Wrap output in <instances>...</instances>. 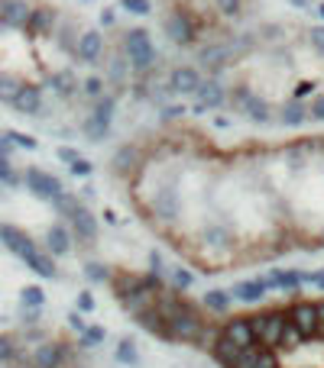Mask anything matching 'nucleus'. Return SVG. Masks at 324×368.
Wrapping results in <instances>:
<instances>
[{
	"label": "nucleus",
	"mask_w": 324,
	"mask_h": 368,
	"mask_svg": "<svg viewBox=\"0 0 324 368\" xmlns=\"http://www.w3.org/2000/svg\"><path fill=\"white\" fill-rule=\"evenodd\" d=\"M250 45H253V39H247V36H224V39H214V43H207L198 49V65H201L205 72L217 74L221 68L237 62Z\"/></svg>",
	"instance_id": "nucleus-1"
},
{
	"label": "nucleus",
	"mask_w": 324,
	"mask_h": 368,
	"mask_svg": "<svg viewBox=\"0 0 324 368\" xmlns=\"http://www.w3.org/2000/svg\"><path fill=\"white\" fill-rule=\"evenodd\" d=\"M123 55H127L130 68L136 74L152 72L156 65V45H152V36L146 30H130L123 36Z\"/></svg>",
	"instance_id": "nucleus-2"
},
{
	"label": "nucleus",
	"mask_w": 324,
	"mask_h": 368,
	"mask_svg": "<svg viewBox=\"0 0 324 368\" xmlns=\"http://www.w3.org/2000/svg\"><path fill=\"white\" fill-rule=\"evenodd\" d=\"M250 326H253L256 346L276 349V346H282V333H285V326H289V316H285V310H270V314L250 316Z\"/></svg>",
	"instance_id": "nucleus-3"
},
{
	"label": "nucleus",
	"mask_w": 324,
	"mask_h": 368,
	"mask_svg": "<svg viewBox=\"0 0 324 368\" xmlns=\"http://www.w3.org/2000/svg\"><path fill=\"white\" fill-rule=\"evenodd\" d=\"M227 100L237 107V110L247 116V120L259 123V127H263V123H270V113H272L270 104H266V100H263L259 94H253L247 85H237V87H234V94H227Z\"/></svg>",
	"instance_id": "nucleus-4"
},
{
	"label": "nucleus",
	"mask_w": 324,
	"mask_h": 368,
	"mask_svg": "<svg viewBox=\"0 0 324 368\" xmlns=\"http://www.w3.org/2000/svg\"><path fill=\"white\" fill-rule=\"evenodd\" d=\"M162 30L169 36V43L175 45H194V39H198V26L188 10H169V17L162 20Z\"/></svg>",
	"instance_id": "nucleus-5"
},
{
	"label": "nucleus",
	"mask_w": 324,
	"mask_h": 368,
	"mask_svg": "<svg viewBox=\"0 0 324 368\" xmlns=\"http://www.w3.org/2000/svg\"><path fill=\"white\" fill-rule=\"evenodd\" d=\"M289 314V323L302 333L305 339H314L321 333V323H318V304H308V301H295V304L285 310Z\"/></svg>",
	"instance_id": "nucleus-6"
},
{
	"label": "nucleus",
	"mask_w": 324,
	"mask_h": 368,
	"mask_svg": "<svg viewBox=\"0 0 324 368\" xmlns=\"http://www.w3.org/2000/svg\"><path fill=\"white\" fill-rule=\"evenodd\" d=\"M23 181L30 184V191L36 194V197L43 200H55L59 194H62V181L55 178V175H49V171H39V169H26V175H23Z\"/></svg>",
	"instance_id": "nucleus-7"
},
{
	"label": "nucleus",
	"mask_w": 324,
	"mask_h": 368,
	"mask_svg": "<svg viewBox=\"0 0 324 368\" xmlns=\"http://www.w3.org/2000/svg\"><path fill=\"white\" fill-rule=\"evenodd\" d=\"M221 339L234 343L237 349H250L256 346V336H253V326H250V316H234L221 326Z\"/></svg>",
	"instance_id": "nucleus-8"
},
{
	"label": "nucleus",
	"mask_w": 324,
	"mask_h": 368,
	"mask_svg": "<svg viewBox=\"0 0 324 368\" xmlns=\"http://www.w3.org/2000/svg\"><path fill=\"white\" fill-rule=\"evenodd\" d=\"M201 81H205L201 72L192 68V65H179V68L169 72V91H175V94H194L201 87Z\"/></svg>",
	"instance_id": "nucleus-9"
},
{
	"label": "nucleus",
	"mask_w": 324,
	"mask_h": 368,
	"mask_svg": "<svg viewBox=\"0 0 324 368\" xmlns=\"http://www.w3.org/2000/svg\"><path fill=\"white\" fill-rule=\"evenodd\" d=\"M75 55L85 65H97V62H101V55H104V32H101V30H85L81 36H78Z\"/></svg>",
	"instance_id": "nucleus-10"
},
{
	"label": "nucleus",
	"mask_w": 324,
	"mask_h": 368,
	"mask_svg": "<svg viewBox=\"0 0 324 368\" xmlns=\"http://www.w3.org/2000/svg\"><path fill=\"white\" fill-rule=\"evenodd\" d=\"M152 210H156V217H159V220L175 223L179 217H182V200H179V191H175V188H162V191H156Z\"/></svg>",
	"instance_id": "nucleus-11"
},
{
	"label": "nucleus",
	"mask_w": 324,
	"mask_h": 368,
	"mask_svg": "<svg viewBox=\"0 0 324 368\" xmlns=\"http://www.w3.org/2000/svg\"><path fill=\"white\" fill-rule=\"evenodd\" d=\"M55 23H59V10L49 7V3H43V7H32L26 32H30L32 39H39V36H49V32L55 30Z\"/></svg>",
	"instance_id": "nucleus-12"
},
{
	"label": "nucleus",
	"mask_w": 324,
	"mask_h": 368,
	"mask_svg": "<svg viewBox=\"0 0 324 368\" xmlns=\"http://www.w3.org/2000/svg\"><path fill=\"white\" fill-rule=\"evenodd\" d=\"M32 7L26 0H0V23L10 30H26Z\"/></svg>",
	"instance_id": "nucleus-13"
},
{
	"label": "nucleus",
	"mask_w": 324,
	"mask_h": 368,
	"mask_svg": "<svg viewBox=\"0 0 324 368\" xmlns=\"http://www.w3.org/2000/svg\"><path fill=\"white\" fill-rule=\"evenodd\" d=\"M194 97H198L194 104H201L205 110H211V107H224L227 104V87L221 85L217 78H205V81H201V87L194 91Z\"/></svg>",
	"instance_id": "nucleus-14"
},
{
	"label": "nucleus",
	"mask_w": 324,
	"mask_h": 368,
	"mask_svg": "<svg viewBox=\"0 0 324 368\" xmlns=\"http://www.w3.org/2000/svg\"><path fill=\"white\" fill-rule=\"evenodd\" d=\"M13 107H17V113H23V116H39L43 113V91L36 85H23L17 100H13Z\"/></svg>",
	"instance_id": "nucleus-15"
},
{
	"label": "nucleus",
	"mask_w": 324,
	"mask_h": 368,
	"mask_svg": "<svg viewBox=\"0 0 324 368\" xmlns=\"http://www.w3.org/2000/svg\"><path fill=\"white\" fill-rule=\"evenodd\" d=\"M110 165H114L117 175H133V171H140V165H143L140 149L136 146H120L117 152H114V158H110Z\"/></svg>",
	"instance_id": "nucleus-16"
},
{
	"label": "nucleus",
	"mask_w": 324,
	"mask_h": 368,
	"mask_svg": "<svg viewBox=\"0 0 324 368\" xmlns=\"http://www.w3.org/2000/svg\"><path fill=\"white\" fill-rule=\"evenodd\" d=\"M68 223H72V230H75L78 239H94L97 236V223H94V213L88 210V207H78L72 217H68Z\"/></svg>",
	"instance_id": "nucleus-17"
},
{
	"label": "nucleus",
	"mask_w": 324,
	"mask_h": 368,
	"mask_svg": "<svg viewBox=\"0 0 324 368\" xmlns=\"http://www.w3.org/2000/svg\"><path fill=\"white\" fill-rule=\"evenodd\" d=\"M130 62H127V55H114L108 62V81H110V87H127L130 85Z\"/></svg>",
	"instance_id": "nucleus-18"
},
{
	"label": "nucleus",
	"mask_w": 324,
	"mask_h": 368,
	"mask_svg": "<svg viewBox=\"0 0 324 368\" xmlns=\"http://www.w3.org/2000/svg\"><path fill=\"white\" fill-rule=\"evenodd\" d=\"M49 87H52L59 97H75V91H78L81 85H78V78L68 72V68H62V72L49 74Z\"/></svg>",
	"instance_id": "nucleus-19"
},
{
	"label": "nucleus",
	"mask_w": 324,
	"mask_h": 368,
	"mask_svg": "<svg viewBox=\"0 0 324 368\" xmlns=\"http://www.w3.org/2000/svg\"><path fill=\"white\" fill-rule=\"evenodd\" d=\"M305 120H308V107H305V100H289V104L279 110L282 127H302Z\"/></svg>",
	"instance_id": "nucleus-20"
},
{
	"label": "nucleus",
	"mask_w": 324,
	"mask_h": 368,
	"mask_svg": "<svg viewBox=\"0 0 324 368\" xmlns=\"http://www.w3.org/2000/svg\"><path fill=\"white\" fill-rule=\"evenodd\" d=\"M68 239H72V236H68V230L55 223V226H49V232H45V249H49L52 255H65V252H68V246H72Z\"/></svg>",
	"instance_id": "nucleus-21"
},
{
	"label": "nucleus",
	"mask_w": 324,
	"mask_h": 368,
	"mask_svg": "<svg viewBox=\"0 0 324 368\" xmlns=\"http://www.w3.org/2000/svg\"><path fill=\"white\" fill-rule=\"evenodd\" d=\"M263 294H266V281H240L237 288L230 291V297H237L243 304H253V301H259Z\"/></svg>",
	"instance_id": "nucleus-22"
},
{
	"label": "nucleus",
	"mask_w": 324,
	"mask_h": 368,
	"mask_svg": "<svg viewBox=\"0 0 324 368\" xmlns=\"http://www.w3.org/2000/svg\"><path fill=\"white\" fill-rule=\"evenodd\" d=\"M81 133H85V139H91V142H101V139H108L110 123H104V120L94 113H88L85 123H81Z\"/></svg>",
	"instance_id": "nucleus-23"
},
{
	"label": "nucleus",
	"mask_w": 324,
	"mask_h": 368,
	"mask_svg": "<svg viewBox=\"0 0 324 368\" xmlns=\"http://www.w3.org/2000/svg\"><path fill=\"white\" fill-rule=\"evenodd\" d=\"M20 87H23V81L17 78V74L0 72V100H3V104H13L17 94H20Z\"/></svg>",
	"instance_id": "nucleus-24"
},
{
	"label": "nucleus",
	"mask_w": 324,
	"mask_h": 368,
	"mask_svg": "<svg viewBox=\"0 0 324 368\" xmlns=\"http://www.w3.org/2000/svg\"><path fill=\"white\" fill-rule=\"evenodd\" d=\"M230 301H234L230 291H207L205 294V307L207 310H214V314H224L227 307H230Z\"/></svg>",
	"instance_id": "nucleus-25"
},
{
	"label": "nucleus",
	"mask_w": 324,
	"mask_h": 368,
	"mask_svg": "<svg viewBox=\"0 0 324 368\" xmlns=\"http://www.w3.org/2000/svg\"><path fill=\"white\" fill-rule=\"evenodd\" d=\"M114 110H117V97L104 94V97H97V100H94V110H91V113L101 116L104 123H110V120H114Z\"/></svg>",
	"instance_id": "nucleus-26"
},
{
	"label": "nucleus",
	"mask_w": 324,
	"mask_h": 368,
	"mask_svg": "<svg viewBox=\"0 0 324 368\" xmlns=\"http://www.w3.org/2000/svg\"><path fill=\"white\" fill-rule=\"evenodd\" d=\"M3 139H7L10 146L26 149V152H36V149H39V142H36L30 133H17V129H7V133H3Z\"/></svg>",
	"instance_id": "nucleus-27"
},
{
	"label": "nucleus",
	"mask_w": 324,
	"mask_h": 368,
	"mask_svg": "<svg viewBox=\"0 0 324 368\" xmlns=\"http://www.w3.org/2000/svg\"><path fill=\"white\" fill-rule=\"evenodd\" d=\"M0 181H3V184H7V188H20V171L13 169L10 165V158L7 155H0Z\"/></svg>",
	"instance_id": "nucleus-28"
},
{
	"label": "nucleus",
	"mask_w": 324,
	"mask_h": 368,
	"mask_svg": "<svg viewBox=\"0 0 324 368\" xmlns=\"http://www.w3.org/2000/svg\"><path fill=\"white\" fill-rule=\"evenodd\" d=\"M52 204H55V210L62 213V217H72V213H75L78 207H81V200H78L75 194H65V191H62V194H59V197L52 200Z\"/></svg>",
	"instance_id": "nucleus-29"
},
{
	"label": "nucleus",
	"mask_w": 324,
	"mask_h": 368,
	"mask_svg": "<svg viewBox=\"0 0 324 368\" xmlns=\"http://www.w3.org/2000/svg\"><path fill=\"white\" fill-rule=\"evenodd\" d=\"M120 10L133 13V17H146L152 10V0H120Z\"/></svg>",
	"instance_id": "nucleus-30"
},
{
	"label": "nucleus",
	"mask_w": 324,
	"mask_h": 368,
	"mask_svg": "<svg viewBox=\"0 0 324 368\" xmlns=\"http://www.w3.org/2000/svg\"><path fill=\"white\" fill-rule=\"evenodd\" d=\"M81 91H85V97L97 100V97H104V81H101L97 74H91V78H85V81H81Z\"/></svg>",
	"instance_id": "nucleus-31"
},
{
	"label": "nucleus",
	"mask_w": 324,
	"mask_h": 368,
	"mask_svg": "<svg viewBox=\"0 0 324 368\" xmlns=\"http://www.w3.org/2000/svg\"><path fill=\"white\" fill-rule=\"evenodd\" d=\"M59 45H62L65 52H75V49H78L75 26H72V23H68V26H62V32H59Z\"/></svg>",
	"instance_id": "nucleus-32"
},
{
	"label": "nucleus",
	"mask_w": 324,
	"mask_h": 368,
	"mask_svg": "<svg viewBox=\"0 0 324 368\" xmlns=\"http://www.w3.org/2000/svg\"><path fill=\"white\" fill-rule=\"evenodd\" d=\"M85 274L91 278V281H108V278H110L108 265H101V262H88L85 265Z\"/></svg>",
	"instance_id": "nucleus-33"
},
{
	"label": "nucleus",
	"mask_w": 324,
	"mask_h": 368,
	"mask_svg": "<svg viewBox=\"0 0 324 368\" xmlns=\"http://www.w3.org/2000/svg\"><path fill=\"white\" fill-rule=\"evenodd\" d=\"M308 45H312L318 55H324V23H321V26H312V30H308Z\"/></svg>",
	"instance_id": "nucleus-34"
},
{
	"label": "nucleus",
	"mask_w": 324,
	"mask_h": 368,
	"mask_svg": "<svg viewBox=\"0 0 324 368\" xmlns=\"http://www.w3.org/2000/svg\"><path fill=\"white\" fill-rule=\"evenodd\" d=\"M211 3L221 17H237L240 13V0H211Z\"/></svg>",
	"instance_id": "nucleus-35"
},
{
	"label": "nucleus",
	"mask_w": 324,
	"mask_h": 368,
	"mask_svg": "<svg viewBox=\"0 0 324 368\" xmlns=\"http://www.w3.org/2000/svg\"><path fill=\"white\" fill-rule=\"evenodd\" d=\"M182 116H185V107L182 104H169V107H162L159 120H162V123H175V120H182Z\"/></svg>",
	"instance_id": "nucleus-36"
},
{
	"label": "nucleus",
	"mask_w": 324,
	"mask_h": 368,
	"mask_svg": "<svg viewBox=\"0 0 324 368\" xmlns=\"http://www.w3.org/2000/svg\"><path fill=\"white\" fill-rule=\"evenodd\" d=\"M117 358H120V362H130V365L136 362V349H133V339H123V343H120V346H117Z\"/></svg>",
	"instance_id": "nucleus-37"
},
{
	"label": "nucleus",
	"mask_w": 324,
	"mask_h": 368,
	"mask_svg": "<svg viewBox=\"0 0 324 368\" xmlns=\"http://www.w3.org/2000/svg\"><path fill=\"white\" fill-rule=\"evenodd\" d=\"M308 120H318V123H324V94H314V100L308 104Z\"/></svg>",
	"instance_id": "nucleus-38"
},
{
	"label": "nucleus",
	"mask_w": 324,
	"mask_h": 368,
	"mask_svg": "<svg viewBox=\"0 0 324 368\" xmlns=\"http://www.w3.org/2000/svg\"><path fill=\"white\" fill-rule=\"evenodd\" d=\"M68 171H72L75 178H88V175L94 171V165H91L88 158H78V162H72V165H68Z\"/></svg>",
	"instance_id": "nucleus-39"
},
{
	"label": "nucleus",
	"mask_w": 324,
	"mask_h": 368,
	"mask_svg": "<svg viewBox=\"0 0 324 368\" xmlns=\"http://www.w3.org/2000/svg\"><path fill=\"white\" fill-rule=\"evenodd\" d=\"M314 81H298V85H295V91H292V100H305V97H312L314 94Z\"/></svg>",
	"instance_id": "nucleus-40"
},
{
	"label": "nucleus",
	"mask_w": 324,
	"mask_h": 368,
	"mask_svg": "<svg viewBox=\"0 0 324 368\" xmlns=\"http://www.w3.org/2000/svg\"><path fill=\"white\" fill-rule=\"evenodd\" d=\"M55 155H59V162L72 165V162H78V158H81V152H78V149H72V146H59V149H55Z\"/></svg>",
	"instance_id": "nucleus-41"
},
{
	"label": "nucleus",
	"mask_w": 324,
	"mask_h": 368,
	"mask_svg": "<svg viewBox=\"0 0 324 368\" xmlns=\"http://www.w3.org/2000/svg\"><path fill=\"white\" fill-rule=\"evenodd\" d=\"M23 304L26 307H43V291H39V288H26V291H23Z\"/></svg>",
	"instance_id": "nucleus-42"
},
{
	"label": "nucleus",
	"mask_w": 324,
	"mask_h": 368,
	"mask_svg": "<svg viewBox=\"0 0 324 368\" xmlns=\"http://www.w3.org/2000/svg\"><path fill=\"white\" fill-rule=\"evenodd\" d=\"M172 284H175V291H185L192 284V274L185 272V268H172Z\"/></svg>",
	"instance_id": "nucleus-43"
},
{
	"label": "nucleus",
	"mask_w": 324,
	"mask_h": 368,
	"mask_svg": "<svg viewBox=\"0 0 324 368\" xmlns=\"http://www.w3.org/2000/svg\"><path fill=\"white\" fill-rule=\"evenodd\" d=\"M104 339V329L101 326H91V329H85V339H81V346H97Z\"/></svg>",
	"instance_id": "nucleus-44"
},
{
	"label": "nucleus",
	"mask_w": 324,
	"mask_h": 368,
	"mask_svg": "<svg viewBox=\"0 0 324 368\" xmlns=\"http://www.w3.org/2000/svg\"><path fill=\"white\" fill-rule=\"evenodd\" d=\"M78 310H94V297H91V294H78Z\"/></svg>",
	"instance_id": "nucleus-45"
},
{
	"label": "nucleus",
	"mask_w": 324,
	"mask_h": 368,
	"mask_svg": "<svg viewBox=\"0 0 324 368\" xmlns=\"http://www.w3.org/2000/svg\"><path fill=\"white\" fill-rule=\"evenodd\" d=\"M114 20H117V13H114V10H104V13H101V23H104V26H114Z\"/></svg>",
	"instance_id": "nucleus-46"
},
{
	"label": "nucleus",
	"mask_w": 324,
	"mask_h": 368,
	"mask_svg": "<svg viewBox=\"0 0 324 368\" xmlns=\"http://www.w3.org/2000/svg\"><path fill=\"white\" fill-rule=\"evenodd\" d=\"M289 3L295 10H308V7H312V0H289Z\"/></svg>",
	"instance_id": "nucleus-47"
},
{
	"label": "nucleus",
	"mask_w": 324,
	"mask_h": 368,
	"mask_svg": "<svg viewBox=\"0 0 324 368\" xmlns=\"http://www.w3.org/2000/svg\"><path fill=\"white\" fill-rule=\"evenodd\" d=\"M312 281H314V284H318V288H321V291H324V272H318V274H312Z\"/></svg>",
	"instance_id": "nucleus-48"
},
{
	"label": "nucleus",
	"mask_w": 324,
	"mask_h": 368,
	"mask_svg": "<svg viewBox=\"0 0 324 368\" xmlns=\"http://www.w3.org/2000/svg\"><path fill=\"white\" fill-rule=\"evenodd\" d=\"M318 17H321V23H324V0L318 3Z\"/></svg>",
	"instance_id": "nucleus-49"
}]
</instances>
